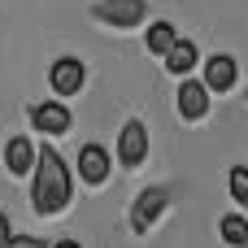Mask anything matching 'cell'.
<instances>
[{
	"label": "cell",
	"mask_w": 248,
	"mask_h": 248,
	"mask_svg": "<svg viewBox=\"0 0 248 248\" xmlns=\"http://www.w3.org/2000/svg\"><path fill=\"white\" fill-rule=\"evenodd\" d=\"M31 205L39 218H52L70 205V166L52 153V148H39V161H35V183H31Z\"/></svg>",
	"instance_id": "1"
},
{
	"label": "cell",
	"mask_w": 248,
	"mask_h": 248,
	"mask_svg": "<svg viewBox=\"0 0 248 248\" xmlns=\"http://www.w3.org/2000/svg\"><path fill=\"white\" fill-rule=\"evenodd\" d=\"M144 157H148V126L140 118H131L118 131V161L126 170H135V166H144Z\"/></svg>",
	"instance_id": "2"
},
{
	"label": "cell",
	"mask_w": 248,
	"mask_h": 248,
	"mask_svg": "<svg viewBox=\"0 0 248 248\" xmlns=\"http://www.w3.org/2000/svg\"><path fill=\"white\" fill-rule=\"evenodd\" d=\"M48 83H52L57 96H74V92H83V83H87V65H83L78 57H61V61H52Z\"/></svg>",
	"instance_id": "3"
},
{
	"label": "cell",
	"mask_w": 248,
	"mask_h": 248,
	"mask_svg": "<svg viewBox=\"0 0 248 248\" xmlns=\"http://www.w3.org/2000/svg\"><path fill=\"white\" fill-rule=\"evenodd\" d=\"M96 17L109 22V26H140L148 17V4L144 0H100L96 4Z\"/></svg>",
	"instance_id": "4"
},
{
	"label": "cell",
	"mask_w": 248,
	"mask_h": 248,
	"mask_svg": "<svg viewBox=\"0 0 248 248\" xmlns=\"http://www.w3.org/2000/svg\"><path fill=\"white\" fill-rule=\"evenodd\" d=\"M35 161H39V148H35L26 135H13V140L4 144V170H9V174H17V179H22V174H31V170H35Z\"/></svg>",
	"instance_id": "5"
},
{
	"label": "cell",
	"mask_w": 248,
	"mask_h": 248,
	"mask_svg": "<svg viewBox=\"0 0 248 248\" xmlns=\"http://www.w3.org/2000/svg\"><path fill=\"white\" fill-rule=\"evenodd\" d=\"M74 166H78L83 183H92V187H96V183H105V179H109V166H113V161H109V153H105L100 144H83Z\"/></svg>",
	"instance_id": "6"
},
{
	"label": "cell",
	"mask_w": 248,
	"mask_h": 248,
	"mask_svg": "<svg viewBox=\"0 0 248 248\" xmlns=\"http://www.w3.org/2000/svg\"><path fill=\"white\" fill-rule=\"evenodd\" d=\"M235 78H240L235 57H227V52L209 57V65H205V87H209V92H231V87H235Z\"/></svg>",
	"instance_id": "7"
},
{
	"label": "cell",
	"mask_w": 248,
	"mask_h": 248,
	"mask_svg": "<svg viewBox=\"0 0 248 248\" xmlns=\"http://www.w3.org/2000/svg\"><path fill=\"white\" fill-rule=\"evenodd\" d=\"M31 122H35V131H44V135H65V131H70V109L44 100V105L31 109Z\"/></svg>",
	"instance_id": "8"
},
{
	"label": "cell",
	"mask_w": 248,
	"mask_h": 248,
	"mask_svg": "<svg viewBox=\"0 0 248 248\" xmlns=\"http://www.w3.org/2000/svg\"><path fill=\"white\" fill-rule=\"evenodd\" d=\"M161 209H166V192H161V187H144V196H140L135 209H131V227H135V231H148Z\"/></svg>",
	"instance_id": "9"
},
{
	"label": "cell",
	"mask_w": 248,
	"mask_h": 248,
	"mask_svg": "<svg viewBox=\"0 0 248 248\" xmlns=\"http://www.w3.org/2000/svg\"><path fill=\"white\" fill-rule=\"evenodd\" d=\"M205 109H209V87H205V78H201V83H183V87H179V113H183L187 122H196V118H205Z\"/></svg>",
	"instance_id": "10"
},
{
	"label": "cell",
	"mask_w": 248,
	"mask_h": 248,
	"mask_svg": "<svg viewBox=\"0 0 248 248\" xmlns=\"http://www.w3.org/2000/svg\"><path fill=\"white\" fill-rule=\"evenodd\" d=\"M201 61V48L192 39H174V48L166 52V70L170 74H192V65Z\"/></svg>",
	"instance_id": "11"
},
{
	"label": "cell",
	"mask_w": 248,
	"mask_h": 248,
	"mask_svg": "<svg viewBox=\"0 0 248 248\" xmlns=\"http://www.w3.org/2000/svg\"><path fill=\"white\" fill-rule=\"evenodd\" d=\"M174 39H179V35H174L170 22H153V26H148V52H153V57H166V52L174 48Z\"/></svg>",
	"instance_id": "12"
},
{
	"label": "cell",
	"mask_w": 248,
	"mask_h": 248,
	"mask_svg": "<svg viewBox=\"0 0 248 248\" xmlns=\"http://www.w3.org/2000/svg\"><path fill=\"white\" fill-rule=\"evenodd\" d=\"M218 231H222V240L231 248H248V218H240V214H227L222 222H218Z\"/></svg>",
	"instance_id": "13"
},
{
	"label": "cell",
	"mask_w": 248,
	"mask_h": 248,
	"mask_svg": "<svg viewBox=\"0 0 248 248\" xmlns=\"http://www.w3.org/2000/svg\"><path fill=\"white\" fill-rule=\"evenodd\" d=\"M227 187H231V201L248 205V166H231V174H227Z\"/></svg>",
	"instance_id": "14"
},
{
	"label": "cell",
	"mask_w": 248,
	"mask_h": 248,
	"mask_svg": "<svg viewBox=\"0 0 248 248\" xmlns=\"http://www.w3.org/2000/svg\"><path fill=\"white\" fill-rule=\"evenodd\" d=\"M4 248H48V244H44V240H26V235L17 240V235H13V240H9Z\"/></svg>",
	"instance_id": "15"
},
{
	"label": "cell",
	"mask_w": 248,
	"mask_h": 248,
	"mask_svg": "<svg viewBox=\"0 0 248 248\" xmlns=\"http://www.w3.org/2000/svg\"><path fill=\"white\" fill-rule=\"evenodd\" d=\"M9 240H13V227H9V214L0 209V248L9 244Z\"/></svg>",
	"instance_id": "16"
},
{
	"label": "cell",
	"mask_w": 248,
	"mask_h": 248,
	"mask_svg": "<svg viewBox=\"0 0 248 248\" xmlns=\"http://www.w3.org/2000/svg\"><path fill=\"white\" fill-rule=\"evenodd\" d=\"M52 248H83L78 240H61V244H52Z\"/></svg>",
	"instance_id": "17"
}]
</instances>
